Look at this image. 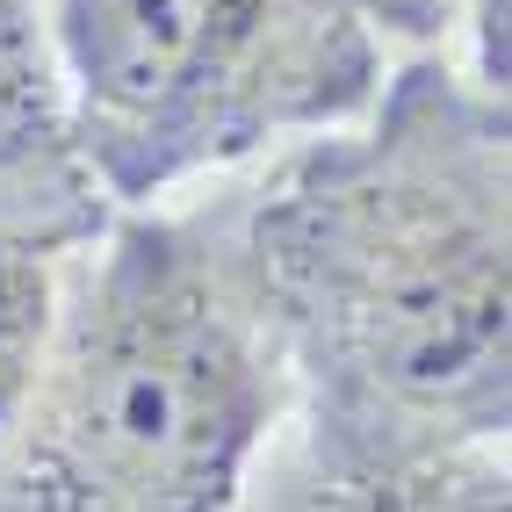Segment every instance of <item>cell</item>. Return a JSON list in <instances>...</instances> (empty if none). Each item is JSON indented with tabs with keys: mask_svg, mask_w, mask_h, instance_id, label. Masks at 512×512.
<instances>
[{
	"mask_svg": "<svg viewBox=\"0 0 512 512\" xmlns=\"http://www.w3.org/2000/svg\"><path fill=\"white\" fill-rule=\"evenodd\" d=\"M109 217V195L73 145L44 0H0V246L73 260Z\"/></svg>",
	"mask_w": 512,
	"mask_h": 512,
	"instance_id": "277c9868",
	"label": "cell"
},
{
	"mask_svg": "<svg viewBox=\"0 0 512 512\" xmlns=\"http://www.w3.org/2000/svg\"><path fill=\"white\" fill-rule=\"evenodd\" d=\"M267 512H512L505 448H440L375 469H303Z\"/></svg>",
	"mask_w": 512,
	"mask_h": 512,
	"instance_id": "5b68a950",
	"label": "cell"
},
{
	"mask_svg": "<svg viewBox=\"0 0 512 512\" xmlns=\"http://www.w3.org/2000/svg\"><path fill=\"white\" fill-rule=\"evenodd\" d=\"M289 412L231 195L116 210L58 275L37 397L0 462V512H246Z\"/></svg>",
	"mask_w": 512,
	"mask_h": 512,
	"instance_id": "7a4b0ae2",
	"label": "cell"
},
{
	"mask_svg": "<svg viewBox=\"0 0 512 512\" xmlns=\"http://www.w3.org/2000/svg\"><path fill=\"white\" fill-rule=\"evenodd\" d=\"M448 15L455 0H44L73 145L109 210L361 123L390 51Z\"/></svg>",
	"mask_w": 512,
	"mask_h": 512,
	"instance_id": "3957f363",
	"label": "cell"
},
{
	"mask_svg": "<svg viewBox=\"0 0 512 512\" xmlns=\"http://www.w3.org/2000/svg\"><path fill=\"white\" fill-rule=\"evenodd\" d=\"M238 253L303 419V469L505 448L512 116L448 58L231 195Z\"/></svg>",
	"mask_w": 512,
	"mask_h": 512,
	"instance_id": "6da1fadb",
	"label": "cell"
},
{
	"mask_svg": "<svg viewBox=\"0 0 512 512\" xmlns=\"http://www.w3.org/2000/svg\"><path fill=\"white\" fill-rule=\"evenodd\" d=\"M58 275H65V260L0 246V462H8L15 433H22L29 397H37V368H44L51 325H58Z\"/></svg>",
	"mask_w": 512,
	"mask_h": 512,
	"instance_id": "8992f818",
	"label": "cell"
}]
</instances>
